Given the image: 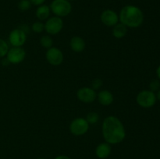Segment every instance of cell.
<instances>
[{
  "instance_id": "obj_1",
  "label": "cell",
  "mask_w": 160,
  "mask_h": 159,
  "mask_svg": "<svg viewBox=\"0 0 160 159\" xmlns=\"http://www.w3.org/2000/svg\"><path fill=\"white\" fill-rule=\"evenodd\" d=\"M103 138L109 144H117L126 137L124 126L117 117L110 115L106 117L102 126Z\"/></svg>"
},
{
  "instance_id": "obj_2",
  "label": "cell",
  "mask_w": 160,
  "mask_h": 159,
  "mask_svg": "<svg viewBox=\"0 0 160 159\" xmlns=\"http://www.w3.org/2000/svg\"><path fill=\"white\" fill-rule=\"evenodd\" d=\"M119 20L127 27H138L144 21L143 12L138 6L128 5L122 8L120 10Z\"/></svg>"
},
{
  "instance_id": "obj_3",
  "label": "cell",
  "mask_w": 160,
  "mask_h": 159,
  "mask_svg": "<svg viewBox=\"0 0 160 159\" xmlns=\"http://www.w3.org/2000/svg\"><path fill=\"white\" fill-rule=\"evenodd\" d=\"M49 7L52 12L59 17H67L72 10V6L68 0H53Z\"/></svg>"
},
{
  "instance_id": "obj_4",
  "label": "cell",
  "mask_w": 160,
  "mask_h": 159,
  "mask_svg": "<svg viewBox=\"0 0 160 159\" xmlns=\"http://www.w3.org/2000/svg\"><path fill=\"white\" fill-rule=\"evenodd\" d=\"M156 100L157 98L155 92L150 90H144L139 92L136 98V101L138 105L145 108H148L154 106Z\"/></svg>"
},
{
  "instance_id": "obj_5",
  "label": "cell",
  "mask_w": 160,
  "mask_h": 159,
  "mask_svg": "<svg viewBox=\"0 0 160 159\" xmlns=\"http://www.w3.org/2000/svg\"><path fill=\"white\" fill-rule=\"evenodd\" d=\"M89 129V123L86 118H77L71 122L70 125V130L74 136H82L85 134Z\"/></svg>"
},
{
  "instance_id": "obj_6",
  "label": "cell",
  "mask_w": 160,
  "mask_h": 159,
  "mask_svg": "<svg viewBox=\"0 0 160 159\" xmlns=\"http://www.w3.org/2000/svg\"><path fill=\"white\" fill-rule=\"evenodd\" d=\"M45 31L50 35L57 34L62 31L63 27V21L59 17H50L47 20L45 24Z\"/></svg>"
},
{
  "instance_id": "obj_7",
  "label": "cell",
  "mask_w": 160,
  "mask_h": 159,
  "mask_svg": "<svg viewBox=\"0 0 160 159\" xmlns=\"http://www.w3.org/2000/svg\"><path fill=\"white\" fill-rule=\"evenodd\" d=\"M26 57V51L21 47H12L6 54V59L9 63L19 64Z\"/></svg>"
},
{
  "instance_id": "obj_8",
  "label": "cell",
  "mask_w": 160,
  "mask_h": 159,
  "mask_svg": "<svg viewBox=\"0 0 160 159\" xmlns=\"http://www.w3.org/2000/svg\"><path fill=\"white\" fill-rule=\"evenodd\" d=\"M47 61L52 65H59L63 61V54L62 51L56 47L48 48L45 54Z\"/></svg>"
},
{
  "instance_id": "obj_9",
  "label": "cell",
  "mask_w": 160,
  "mask_h": 159,
  "mask_svg": "<svg viewBox=\"0 0 160 159\" xmlns=\"http://www.w3.org/2000/svg\"><path fill=\"white\" fill-rule=\"evenodd\" d=\"M27 40V34L23 30L14 29L9 34V43L13 47H21Z\"/></svg>"
},
{
  "instance_id": "obj_10",
  "label": "cell",
  "mask_w": 160,
  "mask_h": 159,
  "mask_svg": "<svg viewBox=\"0 0 160 159\" xmlns=\"http://www.w3.org/2000/svg\"><path fill=\"white\" fill-rule=\"evenodd\" d=\"M77 97L84 103H92L96 99L97 94L94 89L91 87H82L77 92Z\"/></svg>"
},
{
  "instance_id": "obj_11",
  "label": "cell",
  "mask_w": 160,
  "mask_h": 159,
  "mask_svg": "<svg viewBox=\"0 0 160 159\" xmlns=\"http://www.w3.org/2000/svg\"><path fill=\"white\" fill-rule=\"evenodd\" d=\"M101 21L107 26H114L119 21V15L112 9H106L101 14Z\"/></svg>"
},
{
  "instance_id": "obj_12",
  "label": "cell",
  "mask_w": 160,
  "mask_h": 159,
  "mask_svg": "<svg viewBox=\"0 0 160 159\" xmlns=\"http://www.w3.org/2000/svg\"><path fill=\"white\" fill-rule=\"evenodd\" d=\"M70 46L71 49L75 52H81L85 48L86 44L82 37L75 36L70 39Z\"/></svg>"
},
{
  "instance_id": "obj_13",
  "label": "cell",
  "mask_w": 160,
  "mask_h": 159,
  "mask_svg": "<svg viewBox=\"0 0 160 159\" xmlns=\"http://www.w3.org/2000/svg\"><path fill=\"white\" fill-rule=\"evenodd\" d=\"M111 146L108 143H100L95 150V154L100 159H106L111 154Z\"/></svg>"
},
{
  "instance_id": "obj_14",
  "label": "cell",
  "mask_w": 160,
  "mask_h": 159,
  "mask_svg": "<svg viewBox=\"0 0 160 159\" xmlns=\"http://www.w3.org/2000/svg\"><path fill=\"white\" fill-rule=\"evenodd\" d=\"M97 97H98V101H99L100 104L104 106L110 105L114 99L112 94L107 90L100 91L98 94L97 95Z\"/></svg>"
},
{
  "instance_id": "obj_15",
  "label": "cell",
  "mask_w": 160,
  "mask_h": 159,
  "mask_svg": "<svg viewBox=\"0 0 160 159\" xmlns=\"http://www.w3.org/2000/svg\"><path fill=\"white\" fill-rule=\"evenodd\" d=\"M50 12H51V9L49 6L42 4L38 7L36 10V17L39 20H45L49 17Z\"/></svg>"
},
{
  "instance_id": "obj_16",
  "label": "cell",
  "mask_w": 160,
  "mask_h": 159,
  "mask_svg": "<svg viewBox=\"0 0 160 159\" xmlns=\"http://www.w3.org/2000/svg\"><path fill=\"white\" fill-rule=\"evenodd\" d=\"M128 33V27L123 23H117L112 30V34L117 39L123 38Z\"/></svg>"
},
{
  "instance_id": "obj_17",
  "label": "cell",
  "mask_w": 160,
  "mask_h": 159,
  "mask_svg": "<svg viewBox=\"0 0 160 159\" xmlns=\"http://www.w3.org/2000/svg\"><path fill=\"white\" fill-rule=\"evenodd\" d=\"M40 44H41V45L43 47V48L48 49V48H50L52 47L53 41L50 36L44 35L41 37Z\"/></svg>"
},
{
  "instance_id": "obj_18",
  "label": "cell",
  "mask_w": 160,
  "mask_h": 159,
  "mask_svg": "<svg viewBox=\"0 0 160 159\" xmlns=\"http://www.w3.org/2000/svg\"><path fill=\"white\" fill-rule=\"evenodd\" d=\"M98 119H99V115L95 112H92L88 113L87 117H86V120H87L89 124H95L98 121Z\"/></svg>"
},
{
  "instance_id": "obj_19",
  "label": "cell",
  "mask_w": 160,
  "mask_h": 159,
  "mask_svg": "<svg viewBox=\"0 0 160 159\" xmlns=\"http://www.w3.org/2000/svg\"><path fill=\"white\" fill-rule=\"evenodd\" d=\"M9 49V46H8V44L3 39L0 38V58L6 56Z\"/></svg>"
},
{
  "instance_id": "obj_20",
  "label": "cell",
  "mask_w": 160,
  "mask_h": 159,
  "mask_svg": "<svg viewBox=\"0 0 160 159\" xmlns=\"http://www.w3.org/2000/svg\"><path fill=\"white\" fill-rule=\"evenodd\" d=\"M31 2H30V0H20L18 3V9L20 11H24L28 10L29 9H31Z\"/></svg>"
},
{
  "instance_id": "obj_21",
  "label": "cell",
  "mask_w": 160,
  "mask_h": 159,
  "mask_svg": "<svg viewBox=\"0 0 160 159\" xmlns=\"http://www.w3.org/2000/svg\"><path fill=\"white\" fill-rule=\"evenodd\" d=\"M31 28H32V31L34 33L39 34V33H42L45 30V25L42 23H41V22H35V23H33Z\"/></svg>"
},
{
  "instance_id": "obj_22",
  "label": "cell",
  "mask_w": 160,
  "mask_h": 159,
  "mask_svg": "<svg viewBox=\"0 0 160 159\" xmlns=\"http://www.w3.org/2000/svg\"><path fill=\"white\" fill-rule=\"evenodd\" d=\"M150 90H152V92L158 91L160 88V82L158 80H155L152 81L150 83Z\"/></svg>"
},
{
  "instance_id": "obj_23",
  "label": "cell",
  "mask_w": 160,
  "mask_h": 159,
  "mask_svg": "<svg viewBox=\"0 0 160 159\" xmlns=\"http://www.w3.org/2000/svg\"><path fill=\"white\" fill-rule=\"evenodd\" d=\"M102 81L100 79H95L92 82V89H94L95 90H98L102 87Z\"/></svg>"
},
{
  "instance_id": "obj_24",
  "label": "cell",
  "mask_w": 160,
  "mask_h": 159,
  "mask_svg": "<svg viewBox=\"0 0 160 159\" xmlns=\"http://www.w3.org/2000/svg\"><path fill=\"white\" fill-rule=\"evenodd\" d=\"M30 2H31V4L34 5V6H39L43 4L45 2V0H30Z\"/></svg>"
},
{
  "instance_id": "obj_25",
  "label": "cell",
  "mask_w": 160,
  "mask_h": 159,
  "mask_svg": "<svg viewBox=\"0 0 160 159\" xmlns=\"http://www.w3.org/2000/svg\"><path fill=\"white\" fill-rule=\"evenodd\" d=\"M55 159H71V158H70V157H69L68 156L60 155V156H58V157H56Z\"/></svg>"
},
{
  "instance_id": "obj_26",
  "label": "cell",
  "mask_w": 160,
  "mask_h": 159,
  "mask_svg": "<svg viewBox=\"0 0 160 159\" xmlns=\"http://www.w3.org/2000/svg\"><path fill=\"white\" fill-rule=\"evenodd\" d=\"M156 74H157V76L158 78L160 80V65H159V67L157 68V70H156Z\"/></svg>"
},
{
  "instance_id": "obj_27",
  "label": "cell",
  "mask_w": 160,
  "mask_h": 159,
  "mask_svg": "<svg viewBox=\"0 0 160 159\" xmlns=\"http://www.w3.org/2000/svg\"><path fill=\"white\" fill-rule=\"evenodd\" d=\"M156 98L160 101V89L157 91V94H156Z\"/></svg>"
},
{
  "instance_id": "obj_28",
  "label": "cell",
  "mask_w": 160,
  "mask_h": 159,
  "mask_svg": "<svg viewBox=\"0 0 160 159\" xmlns=\"http://www.w3.org/2000/svg\"><path fill=\"white\" fill-rule=\"evenodd\" d=\"M68 1L69 2H70V1H73V0H68Z\"/></svg>"
},
{
  "instance_id": "obj_29",
  "label": "cell",
  "mask_w": 160,
  "mask_h": 159,
  "mask_svg": "<svg viewBox=\"0 0 160 159\" xmlns=\"http://www.w3.org/2000/svg\"><path fill=\"white\" fill-rule=\"evenodd\" d=\"M38 159H45V158H38Z\"/></svg>"
}]
</instances>
